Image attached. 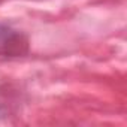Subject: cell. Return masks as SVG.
<instances>
[{"label": "cell", "instance_id": "6da1fadb", "mask_svg": "<svg viewBox=\"0 0 127 127\" xmlns=\"http://www.w3.org/2000/svg\"><path fill=\"white\" fill-rule=\"evenodd\" d=\"M29 52V39L20 30L0 24V55L2 57H23Z\"/></svg>", "mask_w": 127, "mask_h": 127}, {"label": "cell", "instance_id": "7a4b0ae2", "mask_svg": "<svg viewBox=\"0 0 127 127\" xmlns=\"http://www.w3.org/2000/svg\"><path fill=\"white\" fill-rule=\"evenodd\" d=\"M14 96L12 93H8L6 91H2L0 90V117H6L8 114H11V111L14 109Z\"/></svg>", "mask_w": 127, "mask_h": 127}]
</instances>
